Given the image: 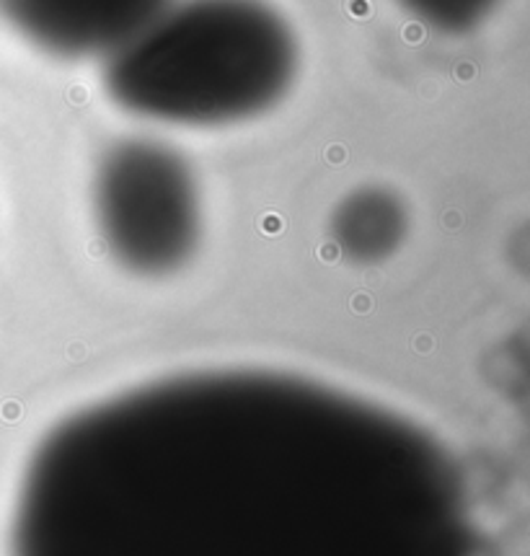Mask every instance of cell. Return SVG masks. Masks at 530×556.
I'll list each match as a JSON object with an SVG mask.
<instances>
[{"label":"cell","mask_w":530,"mask_h":556,"mask_svg":"<svg viewBox=\"0 0 530 556\" xmlns=\"http://www.w3.org/2000/svg\"><path fill=\"white\" fill-rule=\"evenodd\" d=\"M93 218L122 269L140 277L179 273L202 239V197L192 164L155 138L112 142L93 174Z\"/></svg>","instance_id":"7a4b0ae2"},{"label":"cell","mask_w":530,"mask_h":556,"mask_svg":"<svg viewBox=\"0 0 530 556\" xmlns=\"http://www.w3.org/2000/svg\"><path fill=\"white\" fill-rule=\"evenodd\" d=\"M298 37L267 0H172L104 60L119 110L174 127H226L269 112L298 76Z\"/></svg>","instance_id":"6da1fadb"},{"label":"cell","mask_w":530,"mask_h":556,"mask_svg":"<svg viewBox=\"0 0 530 556\" xmlns=\"http://www.w3.org/2000/svg\"><path fill=\"white\" fill-rule=\"evenodd\" d=\"M419 24L440 34H468L492 16L502 0H399Z\"/></svg>","instance_id":"5b68a950"},{"label":"cell","mask_w":530,"mask_h":556,"mask_svg":"<svg viewBox=\"0 0 530 556\" xmlns=\"http://www.w3.org/2000/svg\"><path fill=\"white\" fill-rule=\"evenodd\" d=\"M172 0H0L26 42L60 60H106Z\"/></svg>","instance_id":"3957f363"},{"label":"cell","mask_w":530,"mask_h":556,"mask_svg":"<svg viewBox=\"0 0 530 556\" xmlns=\"http://www.w3.org/2000/svg\"><path fill=\"white\" fill-rule=\"evenodd\" d=\"M331 241L344 260L380 264L396 254L409 233V210L386 187H359L335 207Z\"/></svg>","instance_id":"277c9868"}]
</instances>
